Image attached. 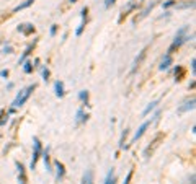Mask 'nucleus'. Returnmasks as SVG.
<instances>
[{"label":"nucleus","instance_id":"f257e3e1","mask_svg":"<svg viewBox=\"0 0 196 184\" xmlns=\"http://www.w3.org/2000/svg\"><path fill=\"white\" fill-rule=\"evenodd\" d=\"M36 88L34 85H29L28 88H25V90H21L20 93L17 94V98H15V101H13V108H20L23 106L26 101H28V98L31 96V93H33V90Z\"/></svg>","mask_w":196,"mask_h":184},{"label":"nucleus","instance_id":"f03ea898","mask_svg":"<svg viewBox=\"0 0 196 184\" xmlns=\"http://www.w3.org/2000/svg\"><path fill=\"white\" fill-rule=\"evenodd\" d=\"M33 142H34V151H33V158H31V169H34V166H36V163H38V160H39V156H41V153H43V147H41L39 139H38V137H34Z\"/></svg>","mask_w":196,"mask_h":184},{"label":"nucleus","instance_id":"7ed1b4c3","mask_svg":"<svg viewBox=\"0 0 196 184\" xmlns=\"http://www.w3.org/2000/svg\"><path fill=\"white\" fill-rule=\"evenodd\" d=\"M160 139H162V134H159L157 137H155V139H154V142H152V145L146 148V151H144V155H146V156L152 155V151H154V148H157V147H159V142H160Z\"/></svg>","mask_w":196,"mask_h":184},{"label":"nucleus","instance_id":"20e7f679","mask_svg":"<svg viewBox=\"0 0 196 184\" xmlns=\"http://www.w3.org/2000/svg\"><path fill=\"white\" fill-rule=\"evenodd\" d=\"M146 52H147V47L146 49H142L141 51V54H139V57H136V60H134V65H133V69H131V72H136V70L139 69V65H141V62L144 60V57H146Z\"/></svg>","mask_w":196,"mask_h":184},{"label":"nucleus","instance_id":"39448f33","mask_svg":"<svg viewBox=\"0 0 196 184\" xmlns=\"http://www.w3.org/2000/svg\"><path fill=\"white\" fill-rule=\"evenodd\" d=\"M150 126V121H147V122H144V124H142V126L141 127H139V129H137V132H136V135H134V142H136V140H137V139H141V137H142V135H144V132H146V129H147V127H149Z\"/></svg>","mask_w":196,"mask_h":184},{"label":"nucleus","instance_id":"423d86ee","mask_svg":"<svg viewBox=\"0 0 196 184\" xmlns=\"http://www.w3.org/2000/svg\"><path fill=\"white\" fill-rule=\"evenodd\" d=\"M18 31H20V33H23L25 36H28V34H31L34 31V26L33 25H28V23H26V25H20V26H18Z\"/></svg>","mask_w":196,"mask_h":184},{"label":"nucleus","instance_id":"0eeeda50","mask_svg":"<svg viewBox=\"0 0 196 184\" xmlns=\"http://www.w3.org/2000/svg\"><path fill=\"white\" fill-rule=\"evenodd\" d=\"M18 166V179H20L21 184H26V173H25V166L21 163H17Z\"/></svg>","mask_w":196,"mask_h":184},{"label":"nucleus","instance_id":"6e6552de","mask_svg":"<svg viewBox=\"0 0 196 184\" xmlns=\"http://www.w3.org/2000/svg\"><path fill=\"white\" fill-rule=\"evenodd\" d=\"M170 65H172V57H170V54H167V56H165V59L162 60V64H160L159 69L160 70H167Z\"/></svg>","mask_w":196,"mask_h":184},{"label":"nucleus","instance_id":"1a4fd4ad","mask_svg":"<svg viewBox=\"0 0 196 184\" xmlns=\"http://www.w3.org/2000/svg\"><path fill=\"white\" fill-rule=\"evenodd\" d=\"M82 184H93V173L90 171V169L84 174V178H82Z\"/></svg>","mask_w":196,"mask_h":184},{"label":"nucleus","instance_id":"9d476101","mask_svg":"<svg viewBox=\"0 0 196 184\" xmlns=\"http://www.w3.org/2000/svg\"><path fill=\"white\" fill-rule=\"evenodd\" d=\"M54 88H56V94H57L59 98H62V96H64V83L57 80L56 85H54Z\"/></svg>","mask_w":196,"mask_h":184},{"label":"nucleus","instance_id":"9b49d317","mask_svg":"<svg viewBox=\"0 0 196 184\" xmlns=\"http://www.w3.org/2000/svg\"><path fill=\"white\" fill-rule=\"evenodd\" d=\"M195 108V99H190L188 103H185V106H181L178 109V112H185V111H188V109H193Z\"/></svg>","mask_w":196,"mask_h":184},{"label":"nucleus","instance_id":"f8f14e48","mask_svg":"<svg viewBox=\"0 0 196 184\" xmlns=\"http://www.w3.org/2000/svg\"><path fill=\"white\" fill-rule=\"evenodd\" d=\"M33 2H34V0H25L23 3H20L18 7H15V10H13V12H20V10H23V8H28L29 5H33Z\"/></svg>","mask_w":196,"mask_h":184},{"label":"nucleus","instance_id":"ddd939ff","mask_svg":"<svg viewBox=\"0 0 196 184\" xmlns=\"http://www.w3.org/2000/svg\"><path fill=\"white\" fill-rule=\"evenodd\" d=\"M85 119H87V114H84V109H79V111H77V117H75V121H77V124L84 122Z\"/></svg>","mask_w":196,"mask_h":184},{"label":"nucleus","instance_id":"4468645a","mask_svg":"<svg viewBox=\"0 0 196 184\" xmlns=\"http://www.w3.org/2000/svg\"><path fill=\"white\" fill-rule=\"evenodd\" d=\"M56 168H57V179H61V178H62L64 176V165L61 163V161H57V163H56Z\"/></svg>","mask_w":196,"mask_h":184},{"label":"nucleus","instance_id":"2eb2a0df","mask_svg":"<svg viewBox=\"0 0 196 184\" xmlns=\"http://www.w3.org/2000/svg\"><path fill=\"white\" fill-rule=\"evenodd\" d=\"M116 183V178H114V174H113V169L108 173V176H106V179H105V184H114Z\"/></svg>","mask_w":196,"mask_h":184},{"label":"nucleus","instance_id":"dca6fc26","mask_svg":"<svg viewBox=\"0 0 196 184\" xmlns=\"http://www.w3.org/2000/svg\"><path fill=\"white\" fill-rule=\"evenodd\" d=\"M157 104H159V101H152V103H150L149 106H147L146 109H144V116H147L152 109H155V106H157Z\"/></svg>","mask_w":196,"mask_h":184},{"label":"nucleus","instance_id":"f3484780","mask_svg":"<svg viewBox=\"0 0 196 184\" xmlns=\"http://www.w3.org/2000/svg\"><path fill=\"white\" fill-rule=\"evenodd\" d=\"M31 49H33V46H28V47H26V51H25V52H23V56H21V57H20V62H25L26 56H28V54L31 52Z\"/></svg>","mask_w":196,"mask_h":184},{"label":"nucleus","instance_id":"a211bd4d","mask_svg":"<svg viewBox=\"0 0 196 184\" xmlns=\"http://www.w3.org/2000/svg\"><path fill=\"white\" fill-rule=\"evenodd\" d=\"M175 75H176V80H181V75H183V69H181V67H176Z\"/></svg>","mask_w":196,"mask_h":184},{"label":"nucleus","instance_id":"6ab92c4d","mask_svg":"<svg viewBox=\"0 0 196 184\" xmlns=\"http://www.w3.org/2000/svg\"><path fill=\"white\" fill-rule=\"evenodd\" d=\"M31 70H33V64H31V62H26L25 64V72L26 74H31Z\"/></svg>","mask_w":196,"mask_h":184},{"label":"nucleus","instance_id":"aec40b11","mask_svg":"<svg viewBox=\"0 0 196 184\" xmlns=\"http://www.w3.org/2000/svg\"><path fill=\"white\" fill-rule=\"evenodd\" d=\"M44 161H46V169L51 171V166H49V156H47V150L44 151Z\"/></svg>","mask_w":196,"mask_h":184},{"label":"nucleus","instance_id":"412c9836","mask_svg":"<svg viewBox=\"0 0 196 184\" xmlns=\"http://www.w3.org/2000/svg\"><path fill=\"white\" fill-rule=\"evenodd\" d=\"M79 98L82 99V101H87V99H88V93H87V91H80Z\"/></svg>","mask_w":196,"mask_h":184},{"label":"nucleus","instance_id":"4be33fe9","mask_svg":"<svg viewBox=\"0 0 196 184\" xmlns=\"http://www.w3.org/2000/svg\"><path fill=\"white\" fill-rule=\"evenodd\" d=\"M131 178H133V169L128 173V176H126V179H124V184H129L131 183Z\"/></svg>","mask_w":196,"mask_h":184},{"label":"nucleus","instance_id":"5701e85b","mask_svg":"<svg viewBox=\"0 0 196 184\" xmlns=\"http://www.w3.org/2000/svg\"><path fill=\"white\" fill-rule=\"evenodd\" d=\"M173 3H175V0H168L167 3H163V8H168V7H172Z\"/></svg>","mask_w":196,"mask_h":184},{"label":"nucleus","instance_id":"b1692460","mask_svg":"<svg viewBox=\"0 0 196 184\" xmlns=\"http://www.w3.org/2000/svg\"><path fill=\"white\" fill-rule=\"evenodd\" d=\"M56 31H57V25H52V26H51V36H54Z\"/></svg>","mask_w":196,"mask_h":184},{"label":"nucleus","instance_id":"393cba45","mask_svg":"<svg viewBox=\"0 0 196 184\" xmlns=\"http://www.w3.org/2000/svg\"><path fill=\"white\" fill-rule=\"evenodd\" d=\"M43 77H44V80H47V78H49V70H47V69L43 70Z\"/></svg>","mask_w":196,"mask_h":184},{"label":"nucleus","instance_id":"a878e982","mask_svg":"<svg viewBox=\"0 0 196 184\" xmlns=\"http://www.w3.org/2000/svg\"><path fill=\"white\" fill-rule=\"evenodd\" d=\"M113 3H114V0H106V2H105V5H106V7H111Z\"/></svg>","mask_w":196,"mask_h":184},{"label":"nucleus","instance_id":"bb28decb","mask_svg":"<svg viewBox=\"0 0 196 184\" xmlns=\"http://www.w3.org/2000/svg\"><path fill=\"white\" fill-rule=\"evenodd\" d=\"M0 75H2V77H8V70H2Z\"/></svg>","mask_w":196,"mask_h":184},{"label":"nucleus","instance_id":"cd10ccee","mask_svg":"<svg viewBox=\"0 0 196 184\" xmlns=\"http://www.w3.org/2000/svg\"><path fill=\"white\" fill-rule=\"evenodd\" d=\"M195 64H196V60L193 59V60H191V70H193V74H195Z\"/></svg>","mask_w":196,"mask_h":184},{"label":"nucleus","instance_id":"c85d7f7f","mask_svg":"<svg viewBox=\"0 0 196 184\" xmlns=\"http://www.w3.org/2000/svg\"><path fill=\"white\" fill-rule=\"evenodd\" d=\"M70 2H77V0H70Z\"/></svg>","mask_w":196,"mask_h":184}]
</instances>
